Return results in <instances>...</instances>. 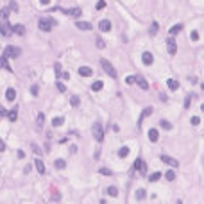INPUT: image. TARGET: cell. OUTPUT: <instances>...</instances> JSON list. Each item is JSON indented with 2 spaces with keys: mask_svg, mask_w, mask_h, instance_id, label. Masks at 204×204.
<instances>
[{
  "mask_svg": "<svg viewBox=\"0 0 204 204\" xmlns=\"http://www.w3.org/2000/svg\"><path fill=\"white\" fill-rule=\"evenodd\" d=\"M167 86H168V90H172V91L179 90V83H177L175 79H168V81H167Z\"/></svg>",
  "mask_w": 204,
  "mask_h": 204,
  "instance_id": "obj_14",
  "label": "cell"
},
{
  "mask_svg": "<svg viewBox=\"0 0 204 204\" xmlns=\"http://www.w3.org/2000/svg\"><path fill=\"white\" fill-rule=\"evenodd\" d=\"M57 201H61V197H59V195H54V197H52V202H57Z\"/></svg>",
  "mask_w": 204,
  "mask_h": 204,
  "instance_id": "obj_51",
  "label": "cell"
},
{
  "mask_svg": "<svg viewBox=\"0 0 204 204\" xmlns=\"http://www.w3.org/2000/svg\"><path fill=\"white\" fill-rule=\"evenodd\" d=\"M159 125H161V129H165V131H170V129H172V124H170L168 120H161Z\"/></svg>",
  "mask_w": 204,
  "mask_h": 204,
  "instance_id": "obj_26",
  "label": "cell"
},
{
  "mask_svg": "<svg viewBox=\"0 0 204 204\" xmlns=\"http://www.w3.org/2000/svg\"><path fill=\"white\" fill-rule=\"evenodd\" d=\"M13 32L18 34V36H23V34H25V27L22 23H16V25H13Z\"/></svg>",
  "mask_w": 204,
  "mask_h": 204,
  "instance_id": "obj_12",
  "label": "cell"
},
{
  "mask_svg": "<svg viewBox=\"0 0 204 204\" xmlns=\"http://www.w3.org/2000/svg\"><path fill=\"white\" fill-rule=\"evenodd\" d=\"M136 81H138V86L141 88V90H149V83L143 77H136Z\"/></svg>",
  "mask_w": 204,
  "mask_h": 204,
  "instance_id": "obj_20",
  "label": "cell"
},
{
  "mask_svg": "<svg viewBox=\"0 0 204 204\" xmlns=\"http://www.w3.org/2000/svg\"><path fill=\"white\" fill-rule=\"evenodd\" d=\"M158 27H159V25H158V23H156V22H154V23L151 25V31H149V34H151V36H154V34H156V32H158Z\"/></svg>",
  "mask_w": 204,
  "mask_h": 204,
  "instance_id": "obj_35",
  "label": "cell"
},
{
  "mask_svg": "<svg viewBox=\"0 0 204 204\" xmlns=\"http://www.w3.org/2000/svg\"><path fill=\"white\" fill-rule=\"evenodd\" d=\"M100 66L104 68V72L107 73L109 77H113V79H117V70H115V66L109 63L107 59H100Z\"/></svg>",
  "mask_w": 204,
  "mask_h": 204,
  "instance_id": "obj_2",
  "label": "cell"
},
{
  "mask_svg": "<svg viewBox=\"0 0 204 204\" xmlns=\"http://www.w3.org/2000/svg\"><path fill=\"white\" fill-rule=\"evenodd\" d=\"M57 90H59V91H65L66 88H65V84H63V83H57Z\"/></svg>",
  "mask_w": 204,
  "mask_h": 204,
  "instance_id": "obj_47",
  "label": "cell"
},
{
  "mask_svg": "<svg viewBox=\"0 0 204 204\" xmlns=\"http://www.w3.org/2000/svg\"><path fill=\"white\" fill-rule=\"evenodd\" d=\"M70 104H72L73 107H77V106L81 104V100H79V97H75V95H73V97L70 99Z\"/></svg>",
  "mask_w": 204,
  "mask_h": 204,
  "instance_id": "obj_34",
  "label": "cell"
},
{
  "mask_svg": "<svg viewBox=\"0 0 204 204\" xmlns=\"http://www.w3.org/2000/svg\"><path fill=\"white\" fill-rule=\"evenodd\" d=\"M201 109H202V111H204V104H202V106H201Z\"/></svg>",
  "mask_w": 204,
  "mask_h": 204,
  "instance_id": "obj_56",
  "label": "cell"
},
{
  "mask_svg": "<svg viewBox=\"0 0 204 204\" xmlns=\"http://www.w3.org/2000/svg\"><path fill=\"white\" fill-rule=\"evenodd\" d=\"M63 124H65V118L63 117H56V118L52 120V125L54 127H59V125H63Z\"/></svg>",
  "mask_w": 204,
  "mask_h": 204,
  "instance_id": "obj_24",
  "label": "cell"
},
{
  "mask_svg": "<svg viewBox=\"0 0 204 204\" xmlns=\"http://www.w3.org/2000/svg\"><path fill=\"white\" fill-rule=\"evenodd\" d=\"M141 61H143V65H147V66H151L152 63H154V56L151 52H145L143 56H141Z\"/></svg>",
  "mask_w": 204,
  "mask_h": 204,
  "instance_id": "obj_8",
  "label": "cell"
},
{
  "mask_svg": "<svg viewBox=\"0 0 204 204\" xmlns=\"http://www.w3.org/2000/svg\"><path fill=\"white\" fill-rule=\"evenodd\" d=\"M99 172H100V174H104V175H113V172H111L109 168H99Z\"/></svg>",
  "mask_w": 204,
  "mask_h": 204,
  "instance_id": "obj_40",
  "label": "cell"
},
{
  "mask_svg": "<svg viewBox=\"0 0 204 204\" xmlns=\"http://www.w3.org/2000/svg\"><path fill=\"white\" fill-rule=\"evenodd\" d=\"M9 7H11V11H18V4H16V0H11V2H9Z\"/></svg>",
  "mask_w": 204,
  "mask_h": 204,
  "instance_id": "obj_39",
  "label": "cell"
},
{
  "mask_svg": "<svg viewBox=\"0 0 204 204\" xmlns=\"http://www.w3.org/2000/svg\"><path fill=\"white\" fill-rule=\"evenodd\" d=\"M159 179H161V172H154V174L149 175V181H151V183H156V181H159Z\"/></svg>",
  "mask_w": 204,
  "mask_h": 204,
  "instance_id": "obj_25",
  "label": "cell"
},
{
  "mask_svg": "<svg viewBox=\"0 0 204 204\" xmlns=\"http://www.w3.org/2000/svg\"><path fill=\"white\" fill-rule=\"evenodd\" d=\"M5 151V143H4V140L0 138V152H4Z\"/></svg>",
  "mask_w": 204,
  "mask_h": 204,
  "instance_id": "obj_46",
  "label": "cell"
},
{
  "mask_svg": "<svg viewBox=\"0 0 204 204\" xmlns=\"http://www.w3.org/2000/svg\"><path fill=\"white\" fill-rule=\"evenodd\" d=\"M183 31V25L181 23H177V25H175V27H170V31H168V34H170V36H175V34H179Z\"/></svg>",
  "mask_w": 204,
  "mask_h": 204,
  "instance_id": "obj_18",
  "label": "cell"
},
{
  "mask_svg": "<svg viewBox=\"0 0 204 204\" xmlns=\"http://www.w3.org/2000/svg\"><path fill=\"white\" fill-rule=\"evenodd\" d=\"M91 73H93V70L90 66H81L79 68V75H83V77H90Z\"/></svg>",
  "mask_w": 204,
  "mask_h": 204,
  "instance_id": "obj_11",
  "label": "cell"
},
{
  "mask_svg": "<svg viewBox=\"0 0 204 204\" xmlns=\"http://www.w3.org/2000/svg\"><path fill=\"white\" fill-rule=\"evenodd\" d=\"M165 177H167V181H174L175 179V172L174 170H168V172L165 174Z\"/></svg>",
  "mask_w": 204,
  "mask_h": 204,
  "instance_id": "obj_31",
  "label": "cell"
},
{
  "mask_svg": "<svg viewBox=\"0 0 204 204\" xmlns=\"http://www.w3.org/2000/svg\"><path fill=\"white\" fill-rule=\"evenodd\" d=\"M31 149L34 151V154H36V156H41V149H39L36 143H31Z\"/></svg>",
  "mask_w": 204,
  "mask_h": 204,
  "instance_id": "obj_33",
  "label": "cell"
},
{
  "mask_svg": "<svg viewBox=\"0 0 204 204\" xmlns=\"http://www.w3.org/2000/svg\"><path fill=\"white\" fill-rule=\"evenodd\" d=\"M7 15H9V13H7V9H2V11H0V18H2V20H5V18H7Z\"/></svg>",
  "mask_w": 204,
  "mask_h": 204,
  "instance_id": "obj_44",
  "label": "cell"
},
{
  "mask_svg": "<svg viewBox=\"0 0 204 204\" xmlns=\"http://www.w3.org/2000/svg\"><path fill=\"white\" fill-rule=\"evenodd\" d=\"M161 161H163V163H167V165H170L172 168L179 167V161H177V159H174V158H170V156H167V154H163V156H161Z\"/></svg>",
  "mask_w": 204,
  "mask_h": 204,
  "instance_id": "obj_6",
  "label": "cell"
},
{
  "mask_svg": "<svg viewBox=\"0 0 204 204\" xmlns=\"http://www.w3.org/2000/svg\"><path fill=\"white\" fill-rule=\"evenodd\" d=\"M95 7H97V11H102V9L106 7V2H104V0H99V2H97V5H95Z\"/></svg>",
  "mask_w": 204,
  "mask_h": 204,
  "instance_id": "obj_37",
  "label": "cell"
},
{
  "mask_svg": "<svg viewBox=\"0 0 204 204\" xmlns=\"http://www.w3.org/2000/svg\"><path fill=\"white\" fill-rule=\"evenodd\" d=\"M77 29L79 31H90L91 29V23L90 22H77Z\"/></svg>",
  "mask_w": 204,
  "mask_h": 204,
  "instance_id": "obj_17",
  "label": "cell"
},
{
  "mask_svg": "<svg viewBox=\"0 0 204 204\" xmlns=\"http://www.w3.org/2000/svg\"><path fill=\"white\" fill-rule=\"evenodd\" d=\"M167 49H168V54H172V56H174L175 52H177V45H175V41H174L172 38H168V39H167Z\"/></svg>",
  "mask_w": 204,
  "mask_h": 204,
  "instance_id": "obj_7",
  "label": "cell"
},
{
  "mask_svg": "<svg viewBox=\"0 0 204 204\" xmlns=\"http://www.w3.org/2000/svg\"><path fill=\"white\" fill-rule=\"evenodd\" d=\"M97 47H99V49H104V47H106V43L102 41V39H97Z\"/></svg>",
  "mask_w": 204,
  "mask_h": 204,
  "instance_id": "obj_45",
  "label": "cell"
},
{
  "mask_svg": "<svg viewBox=\"0 0 204 204\" xmlns=\"http://www.w3.org/2000/svg\"><path fill=\"white\" fill-rule=\"evenodd\" d=\"M65 13H66L68 16H72V18H79L81 15H83V11H81L79 7H72V9H66Z\"/></svg>",
  "mask_w": 204,
  "mask_h": 204,
  "instance_id": "obj_9",
  "label": "cell"
},
{
  "mask_svg": "<svg viewBox=\"0 0 204 204\" xmlns=\"http://www.w3.org/2000/svg\"><path fill=\"white\" fill-rule=\"evenodd\" d=\"M143 168V161H141V158H138L134 161V170H141Z\"/></svg>",
  "mask_w": 204,
  "mask_h": 204,
  "instance_id": "obj_30",
  "label": "cell"
},
{
  "mask_svg": "<svg viewBox=\"0 0 204 204\" xmlns=\"http://www.w3.org/2000/svg\"><path fill=\"white\" fill-rule=\"evenodd\" d=\"M7 115V109H4V107H0V117H5Z\"/></svg>",
  "mask_w": 204,
  "mask_h": 204,
  "instance_id": "obj_49",
  "label": "cell"
},
{
  "mask_svg": "<svg viewBox=\"0 0 204 204\" xmlns=\"http://www.w3.org/2000/svg\"><path fill=\"white\" fill-rule=\"evenodd\" d=\"M56 73H57V75L61 73V66H59V65H56Z\"/></svg>",
  "mask_w": 204,
  "mask_h": 204,
  "instance_id": "obj_55",
  "label": "cell"
},
{
  "mask_svg": "<svg viewBox=\"0 0 204 204\" xmlns=\"http://www.w3.org/2000/svg\"><path fill=\"white\" fill-rule=\"evenodd\" d=\"M38 25H39V29H41V31L49 32V31H52L54 25H57V22H56V20H52V18H39Z\"/></svg>",
  "mask_w": 204,
  "mask_h": 204,
  "instance_id": "obj_1",
  "label": "cell"
},
{
  "mask_svg": "<svg viewBox=\"0 0 204 204\" xmlns=\"http://www.w3.org/2000/svg\"><path fill=\"white\" fill-rule=\"evenodd\" d=\"M102 86H104V83H102V81H95V83L91 84V90H93V91H100Z\"/></svg>",
  "mask_w": 204,
  "mask_h": 204,
  "instance_id": "obj_23",
  "label": "cell"
},
{
  "mask_svg": "<svg viewBox=\"0 0 204 204\" xmlns=\"http://www.w3.org/2000/svg\"><path fill=\"white\" fill-rule=\"evenodd\" d=\"M190 104H192V99H186V100H185V107H186V109L190 107Z\"/></svg>",
  "mask_w": 204,
  "mask_h": 204,
  "instance_id": "obj_48",
  "label": "cell"
},
{
  "mask_svg": "<svg viewBox=\"0 0 204 204\" xmlns=\"http://www.w3.org/2000/svg\"><path fill=\"white\" fill-rule=\"evenodd\" d=\"M145 197H147V192H145V190H143V188H140V190H136V201H143V199H145Z\"/></svg>",
  "mask_w": 204,
  "mask_h": 204,
  "instance_id": "obj_21",
  "label": "cell"
},
{
  "mask_svg": "<svg viewBox=\"0 0 204 204\" xmlns=\"http://www.w3.org/2000/svg\"><path fill=\"white\" fill-rule=\"evenodd\" d=\"M39 2H41V5H49V4H50V0H39Z\"/></svg>",
  "mask_w": 204,
  "mask_h": 204,
  "instance_id": "obj_52",
  "label": "cell"
},
{
  "mask_svg": "<svg viewBox=\"0 0 204 204\" xmlns=\"http://www.w3.org/2000/svg\"><path fill=\"white\" fill-rule=\"evenodd\" d=\"M38 91H39V88H38L36 84H32V88H31V93L34 95V97H36V95H38Z\"/></svg>",
  "mask_w": 204,
  "mask_h": 204,
  "instance_id": "obj_43",
  "label": "cell"
},
{
  "mask_svg": "<svg viewBox=\"0 0 204 204\" xmlns=\"http://www.w3.org/2000/svg\"><path fill=\"white\" fill-rule=\"evenodd\" d=\"M34 165H36V170H38V172L39 174H45V165H43V161L41 159H36V161H34Z\"/></svg>",
  "mask_w": 204,
  "mask_h": 204,
  "instance_id": "obj_19",
  "label": "cell"
},
{
  "mask_svg": "<svg viewBox=\"0 0 204 204\" xmlns=\"http://www.w3.org/2000/svg\"><path fill=\"white\" fill-rule=\"evenodd\" d=\"M0 34H2L4 38H9L11 34H13V27H11L7 22H5V20H4L2 23H0Z\"/></svg>",
  "mask_w": 204,
  "mask_h": 204,
  "instance_id": "obj_5",
  "label": "cell"
},
{
  "mask_svg": "<svg viewBox=\"0 0 204 204\" xmlns=\"http://www.w3.org/2000/svg\"><path fill=\"white\" fill-rule=\"evenodd\" d=\"M190 122H192V125H199V124H201V118H199V117H192V120H190Z\"/></svg>",
  "mask_w": 204,
  "mask_h": 204,
  "instance_id": "obj_41",
  "label": "cell"
},
{
  "mask_svg": "<svg viewBox=\"0 0 204 204\" xmlns=\"http://www.w3.org/2000/svg\"><path fill=\"white\" fill-rule=\"evenodd\" d=\"M70 152H72V154H73V152H77V147H75V145H72V147H70Z\"/></svg>",
  "mask_w": 204,
  "mask_h": 204,
  "instance_id": "obj_54",
  "label": "cell"
},
{
  "mask_svg": "<svg viewBox=\"0 0 204 204\" xmlns=\"http://www.w3.org/2000/svg\"><path fill=\"white\" fill-rule=\"evenodd\" d=\"M107 193H109L111 197H117V195H118V190H117V186H109V188H107Z\"/></svg>",
  "mask_w": 204,
  "mask_h": 204,
  "instance_id": "obj_32",
  "label": "cell"
},
{
  "mask_svg": "<svg viewBox=\"0 0 204 204\" xmlns=\"http://www.w3.org/2000/svg\"><path fill=\"white\" fill-rule=\"evenodd\" d=\"M159 138V134H158V129H149V140L152 141V143H156Z\"/></svg>",
  "mask_w": 204,
  "mask_h": 204,
  "instance_id": "obj_13",
  "label": "cell"
},
{
  "mask_svg": "<svg viewBox=\"0 0 204 204\" xmlns=\"http://www.w3.org/2000/svg\"><path fill=\"white\" fill-rule=\"evenodd\" d=\"M5 99H7L9 102H13L16 99V91H15V88H7V91H5Z\"/></svg>",
  "mask_w": 204,
  "mask_h": 204,
  "instance_id": "obj_15",
  "label": "cell"
},
{
  "mask_svg": "<svg viewBox=\"0 0 204 204\" xmlns=\"http://www.w3.org/2000/svg\"><path fill=\"white\" fill-rule=\"evenodd\" d=\"M18 158L23 159V158H25V152H23V151H18Z\"/></svg>",
  "mask_w": 204,
  "mask_h": 204,
  "instance_id": "obj_50",
  "label": "cell"
},
{
  "mask_svg": "<svg viewBox=\"0 0 204 204\" xmlns=\"http://www.w3.org/2000/svg\"><path fill=\"white\" fill-rule=\"evenodd\" d=\"M190 38H192V41H197V39H199V32H197V31H193L192 34H190Z\"/></svg>",
  "mask_w": 204,
  "mask_h": 204,
  "instance_id": "obj_42",
  "label": "cell"
},
{
  "mask_svg": "<svg viewBox=\"0 0 204 204\" xmlns=\"http://www.w3.org/2000/svg\"><path fill=\"white\" fill-rule=\"evenodd\" d=\"M99 29L102 32H107V31H111V22L109 20H100V23H99Z\"/></svg>",
  "mask_w": 204,
  "mask_h": 204,
  "instance_id": "obj_10",
  "label": "cell"
},
{
  "mask_svg": "<svg viewBox=\"0 0 204 204\" xmlns=\"http://www.w3.org/2000/svg\"><path fill=\"white\" fill-rule=\"evenodd\" d=\"M125 83H127L129 86H131V84H134V83H136V77H134V75H129V77H125Z\"/></svg>",
  "mask_w": 204,
  "mask_h": 204,
  "instance_id": "obj_38",
  "label": "cell"
},
{
  "mask_svg": "<svg viewBox=\"0 0 204 204\" xmlns=\"http://www.w3.org/2000/svg\"><path fill=\"white\" fill-rule=\"evenodd\" d=\"M20 52H22V50H20L18 47H15V45H7V47H5V50H4V56H5V57H18V56H20Z\"/></svg>",
  "mask_w": 204,
  "mask_h": 204,
  "instance_id": "obj_3",
  "label": "cell"
},
{
  "mask_svg": "<svg viewBox=\"0 0 204 204\" xmlns=\"http://www.w3.org/2000/svg\"><path fill=\"white\" fill-rule=\"evenodd\" d=\"M43 124H45V115H43V113H39V115H38V125L41 127Z\"/></svg>",
  "mask_w": 204,
  "mask_h": 204,
  "instance_id": "obj_36",
  "label": "cell"
},
{
  "mask_svg": "<svg viewBox=\"0 0 204 204\" xmlns=\"http://www.w3.org/2000/svg\"><path fill=\"white\" fill-rule=\"evenodd\" d=\"M0 68H5V70H9V72H13V68L9 66V63H7V57L2 54V57H0Z\"/></svg>",
  "mask_w": 204,
  "mask_h": 204,
  "instance_id": "obj_16",
  "label": "cell"
},
{
  "mask_svg": "<svg viewBox=\"0 0 204 204\" xmlns=\"http://www.w3.org/2000/svg\"><path fill=\"white\" fill-rule=\"evenodd\" d=\"M7 117H9V120H11V122H16V118H18V109L15 107V109L7 111Z\"/></svg>",
  "mask_w": 204,
  "mask_h": 204,
  "instance_id": "obj_22",
  "label": "cell"
},
{
  "mask_svg": "<svg viewBox=\"0 0 204 204\" xmlns=\"http://www.w3.org/2000/svg\"><path fill=\"white\" fill-rule=\"evenodd\" d=\"M54 165H56V168L61 170V168H65V167H66V161H65V159H56V161H54Z\"/></svg>",
  "mask_w": 204,
  "mask_h": 204,
  "instance_id": "obj_28",
  "label": "cell"
},
{
  "mask_svg": "<svg viewBox=\"0 0 204 204\" xmlns=\"http://www.w3.org/2000/svg\"><path fill=\"white\" fill-rule=\"evenodd\" d=\"M152 111H154V109H152V107H151V106H149V107H145V109H143V113H141V118H140V122H141V120H143L145 117H149V115H151Z\"/></svg>",
  "mask_w": 204,
  "mask_h": 204,
  "instance_id": "obj_29",
  "label": "cell"
},
{
  "mask_svg": "<svg viewBox=\"0 0 204 204\" xmlns=\"http://www.w3.org/2000/svg\"><path fill=\"white\" fill-rule=\"evenodd\" d=\"M127 154H129V147H122L118 151V158H127Z\"/></svg>",
  "mask_w": 204,
  "mask_h": 204,
  "instance_id": "obj_27",
  "label": "cell"
},
{
  "mask_svg": "<svg viewBox=\"0 0 204 204\" xmlns=\"http://www.w3.org/2000/svg\"><path fill=\"white\" fill-rule=\"evenodd\" d=\"M23 172H25V174H29V172H31V165H27V167L23 168Z\"/></svg>",
  "mask_w": 204,
  "mask_h": 204,
  "instance_id": "obj_53",
  "label": "cell"
},
{
  "mask_svg": "<svg viewBox=\"0 0 204 204\" xmlns=\"http://www.w3.org/2000/svg\"><path fill=\"white\" fill-rule=\"evenodd\" d=\"M93 136L97 141H102L104 140V129H102V124H99V122H95L93 124Z\"/></svg>",
  "mask_w": 204,
  "mask_h": 204,
  "instance_id": "obj_4",
  "label": "cell"
}]
</instances>
